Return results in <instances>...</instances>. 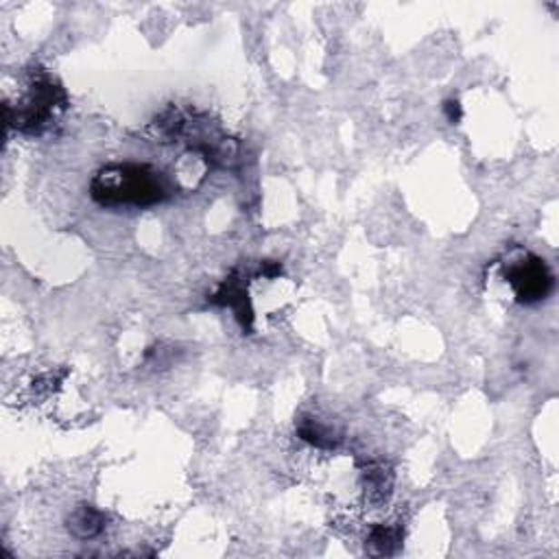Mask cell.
Wrapping results in <instances>:
<instances>
[{
  "label": "cell",
  "mask_w": 559,
  "mask_h": 559,
  "mask_svg": "<svg viewBox=\"0 0 559 559\" xmlns=\"http://www.w3.org/2000/svg\"><path fill=\"white\" fill-rule=\"evenodd\" d=\"M173 186L162 171L151 165H107L90 184V197L103 208H151L171 199Z\"/></svg>",
  "instance_id": "6da1fadb"
},
{
  "label": "cell",
  "mask_w": 559,
  "mask_h": 559,
  "mask_svg": "<svg viewBox=\"0 0 559 559\" xmlns=\"http://www.w3.org/2000/svg\"><path fill=\"white\" fill-rule=\"evenodd\" d=\"M66 110V92L55 79L46 73H37L29 85V95L25 103H20L15 116L7 118V127H15L25 134H40L46 129L51 121H55L57 112Z\"/></svg>",
  "instance_id": "7a4b0ae2"
},
{
  "label": "cell",
  "mask_w": 559,
  "mask_h": 559,
  "mask_svg": "<svg viewBox=\"0 0 559 559\" xmlns=\"http://www.w3.org/2000/svg\"><path fill=\"white\" fill-rule=\"evenodd\" d=\"M504 282L514 289V297L518 304L531 306V304L544 302L555 286V275L544 258L535 254H520L504 263Z\"/></svg>",
  "instance_id": "3957f363"
},
{
  "label": "cell",
  "mask_w": 559,
  "mask_h": 559,
  "mask_svg": "<svg viewBox=\"0 0 559 559\" xmlns=\"http://www.w3.org/2000/svg\"><path fill=\"white\" fill-rule=\"evenodd\" d=\"M66 526L70 535H75L77 540H92V537L101 535L103 529H105V514L84 503L70 512Z\"/></svg>",
  "instance_id": "277c9868"
},
{
  "label": "cell",
  "mask_w": 559,
  "mask_h": 559,
  "mask_svg": "<svg viewBox=\"0 0 559 559\" xmlns=\"http://www.w3.org/2000/svg\"><path fill=\"white\" fill-rule=\"evenodd\" d=\"M363 481H365L367 498L372 503L383 504L389 501L394 487V472L389 465L381 464V461H372L363 470Z\"/></svg>",
  "instance_id": "5b68a950"
},
{
  "label": "cell",
  "mask_w": 559,
  "mask_h": 559,
  "mask_svg": "<svg viewBox=\"0 0 559 559\" xmlns=\"http://www.w3.org/2000/svg\"><path fill=\"white\" fill-rule=\"evenodd\" d=\"M367 546L372 555H394L403 546V529L392 524H376L369 531Z\"/></svg>",
  "instance_id": "8992f818"
},
{
  "label": "cell",
  "mask_w": 559,
  "mask_h": 559,
  "mask_svg": "<svg viewBox=\"0 0 559 559\" xmlns=\"http://www.w3.org/2000/svg\"><path fill=\"white\" fill-rule=\"evenodd\" d=\"M213 304H219V306H230L238 313V319H241L243 328H245V322L249 325L252 322V311L247 308V293L241 289V284L235 278L225 280L221 284V289L216 291V295H213Z\"/></svg>",
  "instance_id": "52a82bcc"
},
{
  "label": "cell",
  "mask_w": 559,
  "mask_h": 559,
  "mask_svg": "<svg viewBox=\"0 0 559 559\" xmlns=\"http://www.w3.org/2000/svg\"><path fill=\"white\" fill-rule=\"evenodd\" d=\"M297 435H300V439H304V442L313 444V446L317 448H334L336 444L341 442V437L336 435L333 428L319 424L317 420H311V417L300 422V426H297Z\"/></svg>",
  "instance_id": "ba28073f"
},
{
  "label": "cell",
  "mask_w": 559,
  "mask_h": 559,
  "mask_svg": "<svg viewBox=\"0 0 559 559\" xmlns=\"http://www.w3.org/2000/svg\"><path fill=\"white\" fill-rule=\"evenodd\" d=\"M444 112H446V118L450 123H459L461 121V105H459V101H454V99H448L446 103H444Z\"/></svg>",
  "instance_id": "9c48e42d"
}]
</instances>
